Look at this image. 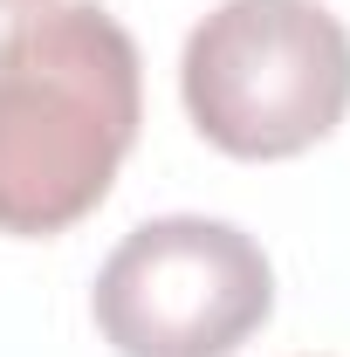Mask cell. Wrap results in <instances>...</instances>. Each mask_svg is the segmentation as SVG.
Masks as SVG:
<instances>
[{
	"instance_id": "6da1fadb",
	"label": "cell",
	"mask_w": 350,
	"mask_h": 357,
	"mask_svg": "<svg viewBox=\"0 0 350 357\" xmlns=\"http://www.w3.org/2000/svg\"><path fill=\"white\" fill-rule=\"evenodd\" d=\"M144 124V62L96 0H28L0 28V234L55 241L89 220Z\"/></svg>"
},
{
	"instance_id": "7a4b0ae2",
	"label": "cell",
	"mask_w": 350,
	"mask_h": 357,
	"mask_svg": "<svg viewBox=\"0 0 350 357\" xmlns=\"http://www.w3.org/2000/svg\"><path fill=\"white\" fill-rule=\"evenodd\" d=\"M178 103L241 165L303 158L350 117V28L323 0H220L185 35Z\"/></svg>"
},
{
	"instance_id": "3957f363",
	"label": "cell",
	"mask_w": 350,
	"mask_h": 357,
	"mask_svg": "<svg viewBox=\"0 0 350 357\" xmlns=\"http://www.w3.org/2000/svg\"><path fill=\"white\" fill-rule=\"evenodd\" d=\"M89 316L117 357H234L275 316V268L248 227L165 213L110 248Z\"/></svg>"
},
{
	"instance_id": "277c9868",
	"label": "cell",
	"mask_w": 350,
	"mask_h": 357,
	"mask_svg": "<svg viewBox=\"0 0 350 357\" xmlns=\"http://www.w3.org/2000/svg\"><path fill=\"white\" fill-rule=\"evenodd\" d=\"M0 7H28V0H0Z\"/></svg>"
}]
</instances>
